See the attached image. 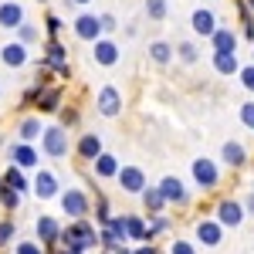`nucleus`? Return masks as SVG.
<instances>
[{"label":"nucleus","mask_w":254,"mask_h":254,"mask_svg":"<svg viewBox=\"0 0 254 254\" xmlns=\"http://www.w3.org/2000/svg\"><path fill=\"white\" fill-rule=\"evenodd\" d=\"M64 254H71V251H64Z\"/></svg>","instance_id":"obj_47"},{"label":"nucleus","mask_w":254,"mask_h":254,"mask_svg":"<svg viewBox=\"0 0 254 254\" xmlns=\"http://www.w3.org/2000/svg\"><path fill=\"white\" fill-rule=\"evenodd\" d=\"M119 170H122V166H119L116 156H109V153H102V156L95 159V173L98 176H119Z\"/></svg>","instance_id":"obj_24"},{"label":"nucleus","mask_w":254,"mask_h":254,"mask_svg":"<svg viewBox=\"0 0 254 254\" xmlns=\"http://www.w3.org/2000/svg\"><path fill=\"white\" fill-rule=\"evenodd\" d=\"M38 85H41V81H38ZM58 102H61L58 88H44V85L38 88V109H41V112H55V109H58Z\"/></svg>","instance_id":"obj_19"},{"label":"nucleus","mask_w":254,"mask_h":254,"mask_svg":"<svg viewBox=\"0 0 254 254\" xmlns=\"http://www.w3.org/2000/svg\"><path fill=\"white\" fill-rule=\"evenodd\" d=\"M193 31H196V34H203V38H214L220 27H217V20H214L210 10H193Z\"/></svg>","instance_id":"obj_13"},{"label":"nucleus","mask_w":254,"mask_h":254,"mask_svg":"<svg viewBox=\"0 0 254 254\" xmlns=\"http://www.w3.org/2000/svg\"><path fill=\"white\" fill-rule=\"evenodd\" d=\"M75 3H88V0H75Z\"/></svg>","instance_id":"obj_45"},{"label":"nucleus","mask_w":254,"mask_h":254,"mask_svg":"<svg viewBox=\"0 0 254 254\" xmlns=\"http://www.w3.org/2000/svg\"><path fill=\"white\" fill-rule=\"evenodd\" d=\"M210 41H214V55H234V48H237V34L227 31V27H220Z\"/></svg>","instance_id":"obj_14"},{"label":"nucleus","mask_w":254,"mask_h":254,"mask_svg":"<svg viewBox=\"0 0 254 254\" xmlns=\"http://www.w3.org/2000/svg\"><path fill=\"white\" fill-rule=\"evenodd\" d=\"M244 210H248V214H251V217H254V193H251V196H248V203H244Z\"/></svg>","instance_id":"obj_42"},{"label":"nucleus","mask_w":254,"mask_h":254,"mask_svg":"<svg viewBox=\"0 0 254 254\" xmlns=\"http://www.w3.org/2000/svg\"><path fill=\"white\" fill-rule=\"evenodd\" d=\"M75 34H78L81 41H98V34H102V20L92 17V14H81V17L75 20Z\"/></svg>","instance_id":"obj_9"},{"label":"nucleus","mask_w":254,"mask_h":254,"mask_svg":"<svg viewBox=\"0 0 254 254\" xmlns=\"http://www.w3.org/2000/svg\"><path fill=\"white\" fill-rule=\"evenodd\" d=\"M34 193H38V196H44V200L58 193V180H55V173L41 170V173H38V180H34Z\"/></svg>","instance_id":"obj_17"},{"label":"nucleus","mask_w":254,"mask_h":254,"mask_svg":"<svg viewBox=\"0 0 254 254\" xmlns=\"http://www.w3.org/2000/svg\"><path fill=\"white\" fill-rule=\"evenodd\" d=\"M17 254H44V251H41V244H34V241H24V244H17Z\"/></svg>","instance_id":"obj_37"},{"label":"nucleus","mask_w":254,"mask_h":254,"mask_svg":"<svg viewBox=\"0 0 254 254\" xmlns=\"http://www.w3.org/2000/svg\"><path fill=\"white\" fill-rule=\"evenodd\" d=\"M142 203H146V210H149V214H159L166 200H163V193H159V187H149V190L142 193Z\"/></svg>","instance_id":"obj_27"},{"label":"nucleus","mask_w":254,"mask_h":254,"mask_svg":"<svg viewBox=\"0 0 254 254\" xmlns=\"http://www.w3.org/2000/svg\"><path fill=\"white\" fill-rule=\"evenodd\" d=\"M61 244L71 254H81V251H88V248H95V244H102V237H98V231L88 220H75L68 231H61Z\"/></svg>","instance_id":"obj_1"},{"label":"nucleus","mask_w":254,"mask_h":254,"mask_svg":"<svg viewBox=\"0 0 254 254\" xmlns=\"http://www.w3.org/2000/svg\"><path fill=\"white\" fill-rule=\"evenodd\" d=\"M176 51H180V58L187 61V64H193V61H196V44H190V41H183Z\"/></svg>","instance_id":"obj_32"},{"label":"nucleus","mask_w":254,"mask_h":254,"mask_svg":"<svg viewBox=\"0 0 254 254\" xmlns=\"http://www.w3.org/2000/svg\"><path fill=\"white\" fill-rule=\"evenodd\" d=\"M241 78H244V88H251V92H254V64L241 68Z\"/></svg>","instance_id":"obj_38"},{"label":"nucleus","mask_w":254,"mask_h":254,"mask_svg":"<svg viewBox=\"0 0 254 254\" xmlns=\"http://www.w3.org/2000/svg\"><path fill=\"white\" fill-rule=\"evenodd\" d=\"M38 237L44 241V244H58L61 241V227L55 217H41L38 220Z\"/></svg>","instance_id":"obj_15"},{"label":"nucleus","mask_w":254,"mask_h":254,"mask_svg":"<svg viewBox=\"0 0 254 254\" xmlns=\"http://www.w3.org/2000/svg\"><path fill=\"white\" fill-rule=\"evenodd\" d=\"M44 61H48L51 68H58V75H68V58H64V48H61L58 41H51V44H48Z\"/></svg>","instance_id":"obj_16"},{"label":"nucleus","mask_w":254,"mask_h":254,"mask_svg":"<svg viewBox=\"0 0 254 254\" xmlns=\"http://www.w3.org/2000/svg\"><path fill=\"white\" fill-rule=\"evenodd\" d=\"M251 187H254V183H251Z\"/></svg>","instance_id":"obj_48"},{"label":"nucleus","mask_w":254,"mask_h":254,"mask_svg":"<svg viewBox=\"0 0 254 254\" xmlns=\"http://www.w3.org/2000/svg\"><path fill=\"white\" fill-rule=\"evenodd\" d=\"M126 231H129L132 241H146V224L139 217H126Z\"/></svg>","instance_id":"obj_30"},{"label":"nucleus","mask_w":254,"mask_h":254,"mask_svg":"<svg viewBox=\"0 0 254 254\" xmlns=\"http://www.w3.org/2000/svg\"><path fill=\"white\" fill-rule=\"evenodd\" d=\"M61 207H64V214H68V217L85 220V214H88V196L81 193V190H68V193L61 196Z\"/></svg>","instance_id":"obj_4"},{"label":"nucleus","mask_w":254,"mask_h":254,"mask_svg":"<svg viewBox=\"0 0 254 254\" xmlns=\"http://www.w3.org/2000/svg\"><path fill=\"white\" fill-rule=\"evenodd\" d=\"M17 31H20V41H34V38H38V31H34V27H27V24H20Z\"/></svg>","instance_id":"obj_39"},{"label":"nucleus","mask_w":254,"mask_h":254,"mask_svg":"<svg viewBox=\"0 0 254 254\" xmlns=\"http://www.w3.org/2000/svg\"><path fill=\"white\" fill-rule=\"evenodd\" d=\"M0 200H3V207H7V210H14V207L20 203V193L7 190V187H0Z\"/></svg>","instance_id":"obj_33"},{"label":"nucleus","mask_w":254,"mask_h":254,"mask_svg":"<svg viewBox=\"0 0 254 254\" xmlns=\"http://www.w3.org/2000/svg\"><path fill=\"white\" fill-rule=\"evenodd\" d=\"M98 237H102V244L109 248V251H119L122 248V241H129V231H126V217H112L102 231H98Z\"/></svg>","instance_id":"obj_2"},{"label":"nucleus","mask_w":254,"mask_h":254,"mask_svg":"<svg viewBox=\"0 0 254 254\" xmlns=\"http://www.w3.org/2000/svg\"><path fill=\"white\" fill-rule=\"evenodd\" d=\"M214 68L220 71V75H241L234 55H214Z\"/></svg>","instance_id":"obj_25"},{"label":"nucleus","mask_w":254,"mask_h":254,"mask_svg":"<svg viewBox=\"0 0 254 254\" xmlns=\"http://www.w3.org/2000/svg\"><path fill=\"white\" fill-rule=\"evenodd\" d=\"M119 109H122V95H119V88L105 85V88L98 92V112H102V116H116Z\"/></svg>","instance_id":"obj_8"},{"label":"nucleus","mask_w":254,"mask_h":254,"mask_svg":"<svg viewBox=\"0 0 254 254\" xmlns=\"http://www.w3.org/2000/svg\"><path fill=\"white\" fill-rule=\"evenodd\" d=\"M41 146H44V153L48 156H64L68 153V132L61 129V126H51V129H44V136H41Z\"/></svg>","instance_id":"obj_3"},{"label":"nucleus","mask_w":254,"mask_h":254,"mask_svg":"<svg viewBox=\"0 0 254 254\" xmlns=\"http://www.w3.org/2000/svg\"><path fill=\"white\" fill-rule=\"evenodd\" d=\"M3 187H7V190H14V193L27 190V183H24V173H20L17 166H10V170L3 173Z\"/></svg>","instance_id":"obj_26"},{"label":"nucleus","mask_w":254,"mask_h":254,"mask_svg":"<svg viewBox=\"0 0 254 254\" xmlns=\"http://www.w3.org/2000/svg\"><path fill=\"white\" fill-rule=\"evenodd\" d=\"M193 180L200 190H214L217 187V166L210 159H193Z\"/></svg>","instance_id":"obj_7"},{"label":"nucleus","mask_w":254,"mask_h":254,"mask_svg":"<svg viewBox=\"0 0 254 254\" xmlns=\"http://www.w3.org/2000/svg\"><path fill=\"white\" fill-rule=\"evenodd\" d=\"M17 132H20V139H24V142H31V139L44 136V129H41V122H38V119H24Z\"/></svg>","instance_id":"obj_28"},{"label":"nucleus","mask_w":254,"mask_h":254,"mask_svg":"<svg viewBox=\"0 0 254 254\" xmlns=\"http://www.w3.org/2000/svg\"><path fill=\"white\" fill-rule=\"evenodd\" d=\"M170 254H196V248L190 241H173V244H170Z\"/></svg>","instance_id":"obj_35"},{"label":"nucleus","mask_w":254,"mask_h":254,"mask_svg":"<svg viewBox=\"0 0 254 254\" xmlns=\"http://www.w3.org/2000/svg\"><path fill=\"white\" fill-rule=\"evenodd\" d=\"M119 183H122L126 193H146V176H142L139 166H122L119 170Z\"/></svg>","instance_id":"obj_5"},{"label":"nucleus","mask_w":254,"mask_h":254,"mask_svg":"<svg viewBox=\"0 0 254 254\" xmlns=\"http://www.w3.org/2000/svg\"><path fill=\"white\" fill-rule=\"evenodd\" d=\"M95 61L98 64H116L119 61V48L112 41H95Z\"/></svg>","instance_id":"obj_21"},{"label":"nucleus","mask_w":254,"mask_h":254,"mask_svg":"<svg viewBox=\"0 0 254 254\" xmlns=\"http://www.w3.org/2000/svg\"><path fill=\"white\" fill-rule=\"evenodd\" d=\"M241 122H244L248 129H254V102H244V105H241Z\"/></svg>","instance_id":"obj_34"},{"label":"nucleus","mask_w":254,"mask_h":254,"mask_svg":"<svg viewBox=\"0 0 254 254\" xmlns=\"http://www.w3.org/2000/svg\"><path fill=\"white\" fill-rule=\"evenodd\" d=\"M149 55H153V61H159V64H166V61L173 58V48H170L166 41H153V44H149Z\"/></svg>","instance_id":"obj_29"},{"label":"nucleus","mask_w":254,"mask_h":254,"mask_svg":"<svg viewBox=\"0 0 254 254\" xmlns=\"http://www.w3.org/2000/svg\"><path fill=\"white\" fill-rule=\"evenodd\" d=\"M10 237H14V224H10V220H3V224H0V248H3V244H10Z\"/></svg>","instance_id":"obj_36"},{"label":"nucleus","mask_w":254,"mask_h":254,"mask_svg":"<svg viewBox=\"0 0 254 254\" xmlns=\"http://www.w3.org/2000/svg\"><path fill=\"white\" fill-rule=\"evenodd\" d=\"M112 254H132V251H126V248H119V251H112Z\"/></svg>","instance_id":"obj_44"},{"label":"nucleus","mask_w":254,"mask_h":254,"mask_svg":"<svg viewBox=\"0 0 254 254\" xmlns=\"http://www.w3.org/2000/svg\"><path fill=\"white\" fill-rule=\"evenodd\" d=\"M78 156L81 159H92V163L102 156V139H98L95 132H85V136L78 139Z\"/></svg>","instance_id":"obj_12"},{"label":"nucleus","mask_w":254,"mask_h":254,"mask_svg":"<svg viewBox=\"0 0 254 254\" xmlns=\"http://www.w3.org/2000/svg\"><path fill=\"white\" fill-rule=\"evenodd\" d=\"M196 237H200L207 248H217L220 237H224V227H220L217 220H200V224H196Z\"/></svg>","instance_id":"obj_11"},{"label":"nucleus","mask_w":254,"mask_h":254,"mask_svg":"<svg viewBox=\"0 0 254 254\" xmlns=\"http://www.w3.org/2000/svg\"><path fill=\"white\" fill-rule=\"evenodd\" d=\"M251 7H254V0H251Z\"/></svg>","instance_id":"obj_46"},{"label":"nucleus","mask_w":254,"mask_h":254,"mask_svg":"<svg viewBox=\"0 0 254 254\" xmlns=\"http://www.w3.org/2000/svg\"><path fill=\"white\" fill-rule=\"evenodd\" d=\"M14 163H17V170L20 166H34V163H38V153H34L27 142H17V146H14Z\"/></svg>","instance_id":"obj_23"},{"label":"nucleus","mask_w":254,"mask_h":254,"mask_svg":"<svg viewBox=\"0 0 254 254\" xmlns=\"http://www.w3.org/2000/svg\"><path fill=\"white\" fill-rule=\"evenodd\" d=\"M220 156H224V163H227V166H244L248 153H244V146H241V142H224Z\"/></svg>","instance_id":"obj_20"},{"label":"nucleus","mask_w":254,"mask_h":254,"mask_svg":"<svg viewBox=\"0 0 254 254\" xmlns=\"http://www.w3.org/2000/svg\"><path fill=\"white\" fill-rule=\"evenodd\" d=\"M20 20H24L20 3H0V27H20Z\"/></svg>","instance_id":"obj_18"},{"label":"nucleus","mask_w":254,"mask_h":254,"mask_svg":"<svg viewBox=\"0 0 254 254\" xmlns=\"http://www.w3.org/2000/svg\"><path fill=\"white\" fill-rule=\"evenodd\" d=\"M159 193H163L166 203H183V200H187V190H183L180 176H166V180L159 183Z\"/></svg>","instance_id":"obj_10"},{"label":"nucleus","mask_w":254,"mask_h":254,"mask_svg":"<svg viewBox=\"0 0 254 254\" xmlns=\"http://www.w3.org/2000/svg\"><path fill=\"white\" fill-rule=\"evenodd\" d=\"M48 31H51V34H58V31H61V20L58 17H48Z\"/></svg>","instance_id":"obj_41"},{"label":"nucleus","mask_w":254,"mask_h":254,"mask_svg":"<svg viewBox=\"0 0 254 254\" xmlns=\"http://www.w3.org/2000/svg\"><path fill=\"white\" fill-rule=\"evenodd\" d=\"M146 14L153 20H163L166 17V0H146Z\"/></svg>","instance_id":"obj_31"},{"label":"nucleus","mask_w":254,"mask_h":254,"mask_svg":"<svg viewBox=\"0 0 254 254\" xmlns=\"http://www.w3.org/2000/svg\"><path fill=\"white\" fill-rule=\"evenodd\" d=\"M3 61H7L10 68H20V64L27 61V48H24V44H7V48H3Z\"/></svg>","instance_id":"obj_22"},{"label":"nucleus","mask_w":254,"mask_h":254,"mask_svg":"<svg viewBox=\"0 0 254 254\" xmlns=\"http://www.w3.org/2000/svg\"><path fill=\"white\" fill-rule=\"evenodd\" d=\"M136 254H159V251H156V248H153V244H146V248H139Z\"/></svg>","instance_id":"obj_43"},{"label":"nucleus","mask_w":254,"mask_h":254,"mask_svg":"<svg viewBox=\"0 0 254 254\" xmlns=\"http://www.w3.org/2000/svg\"><path fill=\"white\" fill-rule=\"evenodd\" d=\"M244 220V207L237 203V200H220V207H217V224L220 227H237Z\"/></svg>","instance_id":"obj_6"},{"label":"nucleus","mask_w":254,"mask_h":254,"mask_svg":"<svg viewBox=\"0 0 254 254\" xmlns=\"http://www.w3.org/2000/svg\"><path fill=\"white\" fill-rule=\"evenodd\" d=\"M102 31H112V27H116V17H112V14H102Z\"/></svg>","instance_id":"obj_40"}]
</instances>
